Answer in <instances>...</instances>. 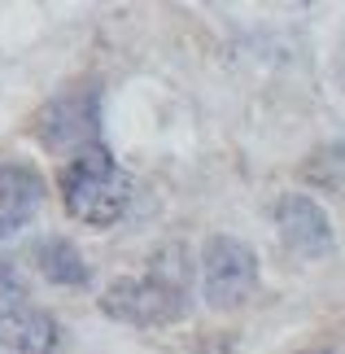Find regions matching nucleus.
<instances>
[{"label":"nucleus","mask_w":345,"mask_h":354,"mask_svg":"<svg viewBox=\"0 0 345 354\" xmlns=\"http://www.w3.org/2000/svg\"><path fill=\"white\" fill-rule=\"evenodd\" d=\"M62 206L88 227L118 223L131 206V175L114 162L105 145H92L62 167Z\"/></svg>","instance_id":"nucleus-2"},{"label":"nucleus","mask_w":345,"mask_h":354,"mask_svg":"<svg viewBox=\"0 0 345 354\" xmlns=\"http://www.w3.org/2000/svg\"><path fill=\"white\" fill-rule=\"evenodd\" d=\"M258 289V258L236 236H210L201 254V293L218 310L241 306Z\"/></svg>","instance_id":"nucleus-4"},{"label":"nucleus","mask_w":345,"mask_h":354,"mask_svg":"<svg viewBox=\"0 0 345 354\" xmlns=\"http://www.w3.org/2000/svg\"><path fill=\"white\" fill-rule=\"evenodd\" d=\"M275 227H280L284 245L301 258H319L333 245V223H328V210L306 193H288L275 201Z\"/></svg>","instance_id":"nucleus-6"},{"label":"nucleus","mask_w":345,"mask_h":354,"mask_svg":"<svg viewBox=\"0 0 345 354\" xmlns=\"http://www.w3.org/2000/svg\"><path fill=\"white\" fill-rule=\"evenodd\" d=\"M35 136L53 153L71 149V158L92 149V145H101V97H96V88H79V92L53 97L35 114Z\"/></svg>","instance_id":"nucleus-3"},{"label":"nucleus","mask_w":345,"mask_h":354,"mask_svg":"<svg viewBox=\"0 0 345 354\" xmlns=\"http://www.w3.org/2000/svg\"><path fill=\"white\" fill-rule=\"evenodd\" d=\"M35 258H39V276L53 280V284H62V289H84V284H88L84 254H79L71 241H44V245H35Z\"/></svg>","instance_id":"nucleus-8"},{"label":"nucleus","mask_w":345,"mask_h":354,"mask_svg":"<svg viewBox=\"0 0 345 354\" xmlns=\"http://www.w3.org/2000/svg\"><path fill=\"white\" fill-rule=\"evenodd\" d=\"M44 201V180L26 162H0V241L22 232L39 214Z\"/></svg>","instance_id":"nucleus-7"},{"label":"nucleus","mask_w":345,"mask_h":354,"mask_svg":"<svg viewBox=\"0 0 345 354\" xmlns=\"http://www.w3.org/2000/svg\"><path fill=\"white\" fill-rule=\"evenodd\" d=\"M0 354H57V324L18 293L0 297Z\"/></svg>","instance_id":"nucleus-5"},{"label":"nucleus","mask_w":345,"mask_h":354,"mask_svg":"<svg viewBox=\"0 0 345 354\" xmlns=\"http://www.w3.org/2000/svg\"><path fill=\"white\" fill-rule=\"evenodd\" d=\"M310 354H328V350H310Z\"/></svg>","instance_id":"nucleus-9"},{"label":"nucleus","mask_w":345,"mask_h":354,"mask_svg":"<svg viewBox=\"0 0 345 354\" xmlns=\"http://www.w3.org/2000/svg\"><path fill=\"white\" fill-rule=\"evenodd\" d=\"M188 280H192L188 254L179 245H167V250L149 258L140 276H122L109 284L101 297V310L122 324H136V328H162V324L184 319Z\"/></svg>","instance_id":"nucleus-1"}]
</instances>
